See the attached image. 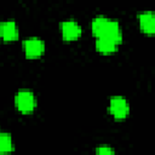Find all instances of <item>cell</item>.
I'll use <instances>...</instances> for the list:
<instances>
[{
	"label": "cell",
	"mask_w": 155,
	"mask_h": 155,
	"mask_svg": "<svg viewBox=\"0 0 155 155\" xmlns=\"http://www.w3.org/2000/svg\"><path fill=\"white\" fill-rule=\"evenodd\" d=\"M0 133H1V130H0Z\"/></svg>",
	"instance_id": "cell-11"
},
{
	"label": "cell",
	"mask_w": 155,
	"mask_h": 155,
	"mask_svg": "<svg viewBox=\"0 0 155 155\" xmlns=\"http://www.w3.org/2000/svg\"><path fill=\"white\" fill-rule=\"evenodd\" d=\"M0 39H1V35H0Z\"/></svg>",
	"instance_id": "cell-12"
},
{
	"label": "cell",
	"mask_w": 155,
	"mask_h": 155,
	"mask_svg": "<svg viewBox=\"0 0 155 155\" xmlns=\"http://www.w3.org/2000/svg\"><path fill=\"white\" fill-rule=\"evenodd\" d=\"M96 155H115V153L109 145H101L97 148Z\"/></svg>",
	"instance_id": "cell-10"
},
{
	"label": "cell",
	"mask_w": 155,
	"mask_h": 155,
	"mask_svg": "<svg viewBox=\"0 0 155 155\" xmlns=\"http://www.w3.org/2000/svg\"><path fill=\"white\" fill-rule=\"evenodd\" d=\"M18 30H17V25L16 22L12 19H7L1 22L0 24V35L2 39L5 40H13L17 38Z\"/></svg>",
	"instance_id": "cell-6"
},
{
	"label": "cell",
	"mask_w": 155,
	"mask_h": 155,
	"mask_svg": "<svg viewBox=\"0 0 155 155\" xmlns=\"http://www.w3.org/2000/svg\"><path fill=\"white\" fill-rule=\"evenodd\" d=\"M15 102H16V107L23 113H29L35 107V97L33 92L29 90L18 91L15 97Z\"/></svg>",
	"instance_id": "cell-1"
},
{
	"label": "cell",
	"mask_w": 155,
	"mask_h": 155,
	"mask_svg": "<svg viewBox=\"0 0 155 155\" xmlns=\"http://www.w3.org/2000/svg\"><path fill=\"white\" fill-rule=\"evenodd\" d=\"M61 30H62L63 38L67 40H73L78 36H80V34H81L80 24L73 19H67V21L62 22L61 23Z\"/></svg>",
	"instance_id": "cell-4"
},
{
	"label": "cell",
	"mask_w": 155,
	"mask_h": 155,
	"mask_svg": "<svg viewBox=\"0 0 155 155\" xmlns=\"http://www.w3.org/2000/svg\"><path fill=\"white\" fill-rule=\"evenodd\" d=\"M23 47L28 57H38L45 50V42L39 38H28L23 41Z\"/></svg>",
	"instance_id": "cell-3"
},
{
	"label": "cell",
	"mask_w": 155,
	"mask_h": 155,
	"mask_svg": "<svg viewBox=\"0 0 155 155\" xmlns=\"http://www.w3.org/2000/svg\"><path fill=\"white\" fill-rule=\"evenodd\" d=\"M139 25L145 33H154L155 30V16L151 11H144L138 16Z\"/></svg>",
	"instance_id": "cell-7"
},
{
	"label": "cell",
	"mask_w": 155,
	"mask_h": 155,
	"mask_svg": "<svg viewBox=\"0 0 155 155\" xmlns=\"http://www.w3.org/2000/svg\"><path fill=\"white\" fill-rule=\"evenodd\" d=\"M110 21L109 18L104 17V16H97L92 19V23H91V28H92V31L93 34L99 38V36H104L109 29V25H110Z\"/></svg>",
	"instance_id": "cell-5"
},
{
	"label": "cell",
	"mask_w": 155,
	"mask_h": 155,
	"mask_svg": "<svg viewBox=\"0 0 155 155\" xmlns=\"http://www.w3.org/2000/svg\"><path fill=\"white\" fill-rule=\"evenodd\" d=\"M116 46H117V42L109 36H99L96 40L97 50L101 52H104V53H109V52L115 51Z\"/></svg>",
	"instance_id": "cell-8"
},
{
	"label": "cell",
	"mask_w": 155,
	"mask_h": 155,
	"mask_svg": "<svg viewBox=\"0 0 155 155\" xmlns=\"http://www.w3.org/2000/svg\"><path fill=\"white\" fill-rule=\"evenodd\" d=\"M109 109H110L111 114L115 117L121 119V117H125L128 114L130 107H128V102L125 98H122L120 96H116V97H111L110 98Z\"/></svg>",
	"instance_id": "cell-2"
},
{
	"label": "cell",
	"mask_w": 155,
	"mask_h": 155,
	"mask_svg": "<svg viewBox=\"0 0 155 155\" xmlns=\"http://www.w3.org/2000/svg\"><path fill=\"white\" fill-rule=\"evenodd\" d=\"M13 149V142H12V137L8 133L1 132L0 133V154L4 153H8Z\"/></svg>",
	"instance_id": "cell-9"
}]
</instances>
